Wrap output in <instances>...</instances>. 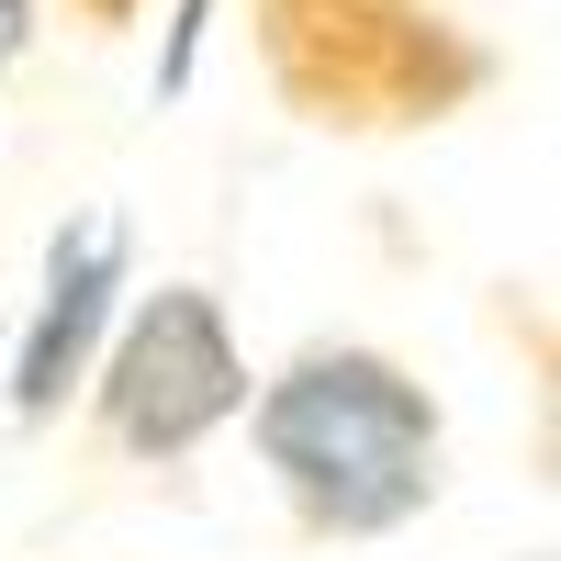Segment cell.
Masks as SVG:
<instances>
[{
  "label": "cell",
  "mask_w": 561,
  "mask_h": 561,
  "mask_svg": "<svg viewBox=\"0 0 561 561\" xmlns=\"http://www.w3.org/2000/svg\"><path fill=\"white\" fill-rule=\"evenodd\" d=\"M259 460L314 539H382L438 494V404L382 348H304L259 393Z\"/></svg>",
  "instance_id": "1"
},
{
  "label": "cell",
  "mask_w": 561,
  "mask_h": 561,
  "mask_svg": "<svg viewBox=\"0 0 561 561\" xmlns=\"http://www.w3.org/2000/svg\"><path fill=\"white\" fill-rule=\"evenodd\" d=\"M259 68L304 124L393 135L483 90V45L438 0H259Z\"/></svg>",
  "instance_id": "2"
},
{
  "label": "cell",
  "mask_w": 561,
  "mask_h": 561,
  "mask_svg": "<svg viewBox=\"0 0 561 561\" xmlns=\"http://www.w3.org/2000/svg\"><path fill=\"white\" fill-rule=\"evenodd\" d=\"M237 404H248V359L225 337L214 293H192V280H169L102 359V438L135 460H192Z\"/></svg>",
  "instance_id": "3"
},
{
  "label": "cell",
  "mask_w": 561,
  "mask_h": 561,
  "mask_svg": "<svg viewBox=\"0 0 561 561\" xmlns=\"http://www.w3.org/2000/svg\"><path fill=\"white\" fill-rule=\"evenodd\" d=\"M113 270H124V237H113V225H79V237H57V259H45V314H34L23 370H12V404H23V415H57V404H68L90 337H102Z\"/></svg>",
  "instance_id": "4"
},
{
  "label": "cell",
  "mask_w": 561,
  "mask_h": 561,
  "mask_svg": "<svg viewBox=\"0 0 561 561\" xmlns=\"http://www.w3.org/2000/svg\"><path fill=\"white\" fill-rule=\"evenodd\" d=\"M23 34H34V0H0V79H12V57H23Z\"/></svg>",
  "instance_id": "5"
},
{
  "label": "cell",
  "mask_w": 561,
  "mask_h": 561,
  "mask_svg": "<svg viewBox=\"0 0 561 561\" xmlns=\"http://www.w3.org/2000/svg\"><path fill=\"white\" fill-rule=\"evenodd\" d=\"M79 12H90V23L113 34V23H135V0H79Z\"/></svg>",
  "instance_id": "6"
},
{
  "label": "cell",
  "mask_w": 561,
  "mask_h": 561,
  "mask_svg": "<svg viewBox=\"0 0 561 561\" xmlns=\"http://www.w3.org/2000/svg\"><path fill=\"white\" fill-rule=\"evenodd\" d=\"M0 337H12V325H0Z\"/></svg>",
  "instance_id": "7"
}]
</instances>
